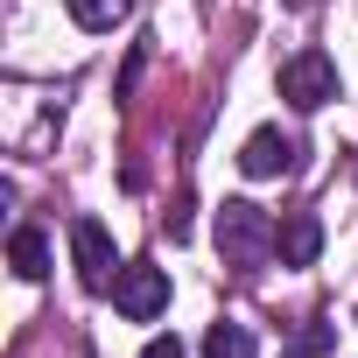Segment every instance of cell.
<instances>
[{
	"instance_id": "obj_1",
	"label": "cell",
	"mask_w": 358,
	"mask_h": 358,
	"mask_svg": "<svg viewBox=\"0 0 358 358\" xmlns=\"http://www.w3.org/2000/svg\"><path fill=\"white\" fill-rule=\"evenodd\" d=\"M218 253H225V267L260 274V260L274 253V218H267L260 204H246V197L218 204Z\"/></svg>"
},
{
	"instance_id": "obj_2",
	"label": "cell",
	"mask_w": 358,
	"mask_h": 358,
	"mask_svg": "<svg viewBox=\"0 0 358 358\" xmlns=\"http://www.w3.org/2000/svg\"><path fill=\"white\" fill-rule=\"evenodd\" d=\"M274 85H281V99H288L295 113H323V106L337 99V64H330L323 50H295Z\"/></svg>"
},
{
	"instance_id": "obj_3",
	"label": "cell",
	"mask_w": 358,
	"mask_h": 358,
	"mask_svg": "<svg viewBox=\"0 0 358 358\" xmlns=\"http://www.w3.org/2000/svg\"><path fill=\"white\" fill-rule=\"evenodd\" d=\"M71 260H78V281L92 295H113L120 281V253H113V232L99 218H71Z\"/></svg>"
},
{
	"instance_id": "obj_4",
	"label": "cell",
	"mask_w": 358,
	"mask_h": 358,
	"mask_svg": "<svg viewBox=\"0 0 358 358\" xmlns=\"http://www.w3.org/2000/svg\"><path fill=\"white\" fill-rule=\"evenodd\" d=\"M113 309H120L127 323H155V316L169 309V267H155V260L120 267V281H113Z\"/></svg>"
},
{
	"instance_id": "obj_5",
	"label": "cell",
	"mask_w": 358,
	"mask_h": 358,
	"mask_svg": "<svg viewBox=\"0 0 358 358\" xmlns=\"http://www.w3.org/2000/svg\"><path fill=\"white\" fill-rule=\"evenodd\" d=\"M239 169L253 176V183H267V176H288V169H295V141H288L281 127H253L246 148H239Z\"/></svg>"
},
{
	"instance_id": "obj_6",
	"label": "cell",
	"mask_w": 358,
	"mask_h": 358,
	"mask_svg": "<svg viewBox=\"0 0 358 358\" xmlns=\"http://www.w3.org/2000/svg\"><path fill=\"white\" fill-rule=\"evenodd\" d=\"M274 253H281V267H316V253H323V218H316V211H288V218L274 225Z\"/></svg>"
},
{
	"instance_id": "obj_7",
	"label": "cell",
	"mask_w": 358,
	"mask_h": 358,
	"mask_svg": "<svg viewBox=\"0 0 358 358\" xmlns=\"http://www.w3.org/2000/svg\"><path fill=\"white\" fill-rule=\"evenodd\" d=\"M8 260H15L22 281H43V274H50V239H43L36 225H22V232L8 239Z\"/></svg>"
},
{
	"instance_id": "obj_8",
	"label": "cell",
	"mask_w": 358,
	"mask_h": 358,
	"mask_svg": "<svg viewBox=\"0 0 358 358\" xmlns=\"http://www.w3.org/2000/svg\"><path fill=\"white\" fill-rule=\"evenodd\" d=\"M64 8H71V22H78V29L106 36V29H120V22L134 15V0H64Z\"/></svg>"
},
{
	"instance_id": "obj_9",
	"label": "cell",
	"mask_w": 358,
	"mask_h": 358,
	"mask_svg": "<svg viewBox=\"0 0 358 358\" xmlns=\"http://www.w3.org/2000/svg\"><path fill=\"white\" fill-rule=\"evenodd\" d=\"M253 351H260V344H253V330H246V323H232V316L204 330V358H253Z\"/></svg>"
},
{
	"instance_id": "obj_10",
	"label": "cell",
	"mask_w": 358,
	"mask_h": 358,
	"mask_svg": "<svg viewBox=\"0 0 358 358\" xmlns=\"http://www.w3.org/2000/svg\"><path fill=\"white\" fill-rule=\"evenodd\" d=\"M330 337H337V323H309V330H302L281 358H323V351H330Z\"/></svg>"
},
{
	"instance_id": "obj_11",
	"label": "cell",
	"mask_w": 358,
	"mask_h": 358,
	"mask_svg": "<svg viewBox=\"0 0 358 358\" xmlns=\"http://www.w3.org/2000/svg\"><path fill=\"white\" fill-rule=\"evenodd\" d=\"M141 64H148V36L134 43V57H127V71H120V99H134V78H141Z\"/></svg>"
},
{
	"instance_id": "obj_12",
	"label": "cell",
	"mask_w": 358,
	"mask_h": 358,
	"mask_svg": "<svg viewBox=\"0 0 358 358\" xmlns=\"http://www.w3.org/2000/svg\"><path fill=\"white\" fill-rule=\"evenodd\" d=\"M141 358H183V337H176V330H169V337H148Z\"/></svg>"
}]
</instances>
